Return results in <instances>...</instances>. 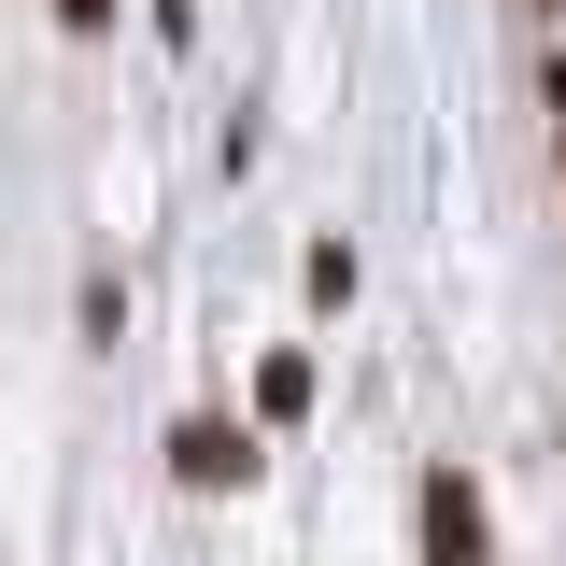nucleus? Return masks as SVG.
I'll return each mask as SVG.
<instances>
[{
    "label": "nucleus",
    "instance_id": "obj_4",
    "mask_svg": "<svg viewBox=\"0 0 566 566\" xmlns=\"http://www.w3.org/2000/svg\"><path fill=\"white\" fill-rule=\"evenodd\" d=\"M297 283H312V297L340 312V297H354V241H312V255H297Z\"/></svg>",
    "mask_w": 566,
    "mask_h": 566
},
{
    "label": "nucleus",
    "instance_id": "obj_1",
    "mask_svg": "<svg viewBox=\"0 0 566 566\" xmlns=\"http://www.w3.org/2000/svg\"><path fill=\"white\" fill-rule=\"evenodd\" d=\"M255 468H270L255 424H227V411H185V424H170V482H185V495H241Z\"/></svg>",
    "mask_w": 566,
    "mask_h": 566
},
{
    "label": "nucleus",
    "instance_id": "obj_9",
    "mask_svg": "<svg viewBox=\"0 0 566 566\" xmlns=\"http://www.w3.org/2000/svg\"><path fill=\"white\" fill-rule=\"evenodd\" d=\"M553 453H566V439H553Z\"/></svg>",
    "mask_w": 566,
    "mask_h": 566
},
{
    "label": "nucleus",
    "instance_id": "obj_2",
    "mask_svg": "<svg viewBox=\"0 0 566 566\" xmlns=\"http://www.w3.org/2000/svg\"><path fill=\"white\" fill-rule=\"evenodd\" d=\"M424 566H495V510H482V482L468 468H424Z\"/></svg>",
    "mask_w": 566,
    "mask_h": 566
},
{
    "label": "nucleus",
    "instance_id": "obj_7",
    "mask_svg": "<svg viewBox=\"0 0 566 566\" xmlns=\"http://www.w3.org/2000/svg\"><path fill=\"white\" fill-rule=\"evenodd\" d=\"M524 14H566V0H524Z\"/></svg>",
    "mask_w": 566,
    "mask_h": 566
},
{
    "label": "nucleus",
    "instance_id": "obj_8",
    "mask_svg": "<svg viewBox=\"0 0 566 566\" xmlns=\"http://www.w3.org/2000/svg\"><path fill=\"white\" fill-rule=\"evenodd\" d=\"M553 170H566V142H553Z\"/></svg>",
    "mask_w": 566,
    "mask_h": 566
},
{
    "label": "nucleus",
    "instance_id": "obj_3",
    "mask_svg": "<svg viewBox=\"0 0 566 566\" xmlns=\"http://www.w3.org/2000/svg\"><path fill=\"white\" fill-rule=\"evenodd\" d=\"M312 411V354L283 340V354H255V424H297Z\"/></svg>",
    "mask_w": 566,
    "mask_h": 566
},
{
    "label": "nucleus",
    "instance_id": "obj_6",
    "mask_svg": "<svg viewBox=\"0 0 566 566\" xmlns=\"http://www.w3.org/2000/svg\"><path fill=\"white\" fill-rule=\"evenodd\" d=\"M553 114H566V43H553Z\"/></svg>",
    "mask_w": 566,
    "mask_h": 566
},
{
    "label": "nucleus",
    "instance_id": "obj_5",
    "mask_svg": "<svg viewBox=\"0 0 566 566\" xmlns=\"http://www.w3.org/2000/svg\"><path fill=\"white\" fill-rule=\"evenodd\" d=\"M43 14H57L71 43H85V29H114V0H43Z\"/></svg>",
    "mask_w": 566,
    "mask_h": 566
}]
</instances>
